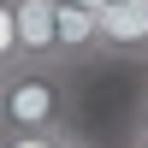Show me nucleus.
I'll return each instance as SVG.
<instances>
[{
    "label": "nucleus",
    "instance_id": "obj_7",
    "mask_svg": "<svg viewBox=\"0 0 148 148\" xmlns=\"http://www.w3.org/2000/svg\"><path fill=\"white\" fill-rule=\"evenodd\" d=\"M59 6H95V12H101V6H107V0H59Z\"/></svg>",
    "mask_w": 148,
    "mask_h": 148
},
{
    "label": "nucleus",
    "instance_id": "obj_4",
    "mask_svg": "<svg viewBox=\"0 0 148 148\" xmlns=\"http://www.w3.org/2000/svg\"><path fill=\"white\" fill-rule=\"evenodd\" d=\"M107 42H101V12L95 6H59V65H89L101 59Z\"/></svg>",
    "mask_w": 148,
    "mask_h": 148
},
{
    "label": "nucleus",
    "instance_id": "obj_9",
    "mask_svg": "<svg viewBox=\"0 0 148 148\" xmlns=\"http://www.w3.org/2000/svg\"><path fill=\"white\" fill-rule=\"evenodd\" d=\"M71 148H95V142H89V136H83V130H77V136H71Z\"/></svg>",
    "mask_w": 148,
    "mask_h": 148
},
{
    "label": "nucleus",
    "instance_id": "obj_8",
    "mask_svg": "<svg viewBox=\"0 0 148 148\" xmlns=\"http://www.w3.org/2000/svg\"><path fill=\"white\" fill-rule=\"evenodd\" d=\"M130 148H148V130H130Z\"/></svg>",
    "mask_w": 148,
    "mask_h": 148
},
{
    "label": "nucleus",
    "instance_id": "obj_2",
    "mask_svg": "<svg viewBox=\"0 0 148 148\" xmlns=\"http://www.w3.org/2000/svg\"><path fill=\"white\" fill-rule=\"evenodd\" d=\"M101 42H107V59H142L148 65V0L101 6Z\"/></svg>",
    "mask_w": 148,
    "mask_h": 148
},
{
    "label": "nucleus",
    "instance_id": "obj_3",
    "mask_svg": "<svg viewBox=\"0 0 148 148\" xmlns=\"http://www.w3.org/2000/svg\"><path fill=\"white\" fill-rule=\"evenodd\" d=\"M18 12V65L59 59V0H12Z\"/></svg>",
    "mask_w": 148,
    "mask_h": 148
},
{
    "label": "nucleus",
    "instance_id": "obj_5",
    "mask_svg": "<svg viewBox=\"0 0 148 148\" xmlns=\"http://www.w3.org/2000/svg\"><path fill=\"white\" fill-rule=\"evenodd\" d=\"M77 125L71 130H30V136H6V148H71Z\"/></svg>",
    "mask_w": 148,
    "mask_h": 148
},
{
    "label": "nucleus",
    "instance_id": "obj_6",
    "mask_svg": "<svg viewBox=\"0 0 148 148\" xmlns=\"http://www.w3.org/2000/svg\"><path fill=\"white\" fill-rule=\"evenodd\" d=\"M130 130H148V89H142V101H136V113H130Z\"/></svg>",
    "mask_w": 148,
    "mask_h": 148
},
{
    "label": "nucleus",
    "instance_id": "obj_1",
    "mask_svg": "<svg viewBox=\"0 0 148 148\" xmlns=\"http://www.w3.org/2000/svg\"><path fill=\"white\" fill-rule=\"evenodd\" d=\"M71 65L59 59H36V65L0 71V130L6 136H30V130H71Z\"/></svg>",
    "mask_w": 148,
    "mask_h": 148
},
{
    "label": "nucleus",
    "instance_id": "obj_10",
    "mask_svg": "<svg viewBox=\"0 0 148 148\" xmlns=\"http://www.w3.org/2000/svg\"><path fill=\"white\" fill-rule=\"evenodd\" d=\"M107 6H113V0H107Z\"/></svg>",
    "mask_w": 148,
    "mask_h": 148
}]
</instances>
